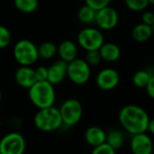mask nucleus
I'll use <instances>...</instances> for the list:
<instances>
[{
    "label": "nucleus",
    "mask_w": 154,
    "mask_h": 154,
    "mask_svg": "<svg viewBox=\"0 0 154 154\" xmlns=\"http://www.w3.org/2000/svg\"><path fill=\"white\" fill-rule=\"evenodd\" d=\"M118 119L124 130L134 135L147 132L150 116L143 107L137 105H126L119 111Z\"/></svg>",
    "instance_id": "obj_1"
},
{
    "label": "nucleus",
    "mask_w": 154,
    "mask_h": 154,
    "mask_svg": "<svg viewBox=\"0 0 154 154\" xmlns=\"http://www.w3.org/2000/svg\"><path fill=\"white\" fill-rule=\"evenodd\" d=\"M28 90L31 102L38 109L54 106L56 93L54 86L48 80L36 81Z\"/></svg>",
    "instance_id": "obj_2"
},
{
    "label": "nucleus",
    "mask_w": 154,
    "mask_h": 154,
    "mask_svg": "<svg viewBox=\"0 0 154 154\" xmlns=\"http://www.w3.org/2000/svg\"><path fill=\"white\" fill-rule=\"evenodd\" d=\"M34 125L42 132L57 131L63 125L59 108L53 106L39 109L33 118Z\"/></svg>",
    "instance_id": "obj_3"
},
{
    "label": "nucleus",
    "mask_w": 154,
    "mask_h": 154,
    "mask_svg": "<svg viewBox=\"0 0 154 154\" xmlns=\"http://www.w3.org/2000/svg\"><path fill=\"white\" fill-rule=\"evenodd\" d=\"M14 58L20 66H32L39 59L38 47L30 40H19L14 46Z\"/></svg>",
    "instance_id": "obj_4"
},
{
    "label": "nucleus",
    "mask_w": 154,
    "mask_h": 154,
    "mask_svg": "<svg viewBox=\"0 0 154 154\" xmlns=\"http://www.w3.org/2000/svg\"><path fill=\"white\" fill-rule=\"evenodd\" d=\"M60 114L66 126H74L81 119L83 115V107L81 103L76 98H69L65 100L59 108Z\"/></svg>",
    "instance_id": "obj_5"
},
{
    "label": "nucleus",
    "mask_w": 154,
    "mask_h": 154,
    "mask_svg": "<svg viewBox=\"0 0 154 154\" xmlns=\"http://www.w3.org/2000/svg\"><path fill=\"white\" fill-rule=\"evenodd\" d=\"M90 76V66L85 60L77 58L68 63L67 77L72 83L76 85H84L89 80Z\"/></svg>",
    "instance_id": "obj_6"
},
{
    "label": "nucleus",
    "mask_w": 154,
    "mask_h": 154,
    "mask_svg": "<svg viewBox=\"0 0 154 154\" xmlns=\"http://www.w3.org/2000/svg\"><path fill=\"white\" fill-rule=\"evenodd\" d=\"M105 42L103 33L96 28L87 27L78 34L79 45L87 51H98Z\"/></svg>",
    "instance_id": "obj_7"
},
{
    "label": "nucleus",
    "mask_w": 154,
    "mask_h": 154,
    "mask_svg": "<svg viewBox=\"0 0 154 154\" xmlns=\"http://www.w3.org/2000/svg\"><path fill=\"white\" fill-rule=\"evenodd\" d=\"M25 148L23 136L16 132L9 133L0 140V154H23Z\"/></svg>",
    "instance_id": "obj_8"
},
{
    "label": "nucleus",
    "mask_w": 154,
    "mask_h": 154,
    "mask_svg": "<svg viewBox=\"0 0 154 154\" xmlns=\"http://www.w3.org/2000/svg\"><path fill=\"white\" fill-rule=\"evenodd\" d=\"M118 22L119 15L115 8L108 5L97 11L95 23L100 29L105 31L113 30L117 25Z\"/></svg>",
    "instance_id": "obj_9"
},
{
    "label": "nucleus",
    "mask_w": 154,
    "mask_h": 154,
    "mask_svg": "<svg viewBox=\"0 0 154 154\" xmlns=\"http://www.w3.org/2000/svg\"><path fill=\"white\" fill-rule=\"evenodd\" d=\"M119 81L120 76L118 72L112 68H106L100 70L96 79L97 87L105 91H109L116 88Z\"/></svg>",
    "instance_id": "obj_10"
},
{
    "label": "nucleus",
    "mask_w": 154,
    "mask_h": 154,
    "mask_svg": "<svg viewBox=\"0 0 154 154\" xmlns=\"http://www.w3.org/2000/svg\"><path fill=\"white\" fill-rule=\"evenodd\" d=\"M130 148L133 154H152L153 143L146 133L134 134L131 139Z\"/></svg>",
    "instance_id": "obj_11"
},
{
    "label": "nucleus",
    "mask_w": 154,
    "mask_h": 154,
    "mask_svg": "<svg viewBox=\"0 0 154 154\" xmlns=\"http://www.w3.org/2000/svg\"><path fill=\"white\" fill-rule=\"evenodd\" d=\"M14 80L21 88L29 89L37 81L34 69L31 66H20L14 72Z\"/></svg>",
    "instance_id": "obj_12"
},
{
    "label": "nucleus",
    "mask_w": 154,
    "mask_h": 154,
    "mask_svg": "<svg viewBox=\"0 0 154 154\" xmlns=\"http://www.w3.org/2000/svg\"><path fill=\"white\" fill-rule=\"evenodd\" d=\"M68 63L59 60L48 68V81L53 86L59 85L67 78Z\"/></svg>",
    "instance_id": "obj_13"
},
{
    "label": "nucleus",
    "mask_w": 154,
    "mask_h": 154,
    "mask_svg": "<svg viewBox=\"0 0 154 154\" xmlns=\"http://www.w3.org/2000/svg\"><path fill=\"white\" fill-rule=\"evenodd\" d=\"M57 53L59 54L60 60L69 63L78 58V46L72 41H63L58 46Z\"/></svg>",
    "instance_id": "obj_14"
},
{
    "label": "nucleus",
    "mask_w": 154,
    "mask_h": 154,
    "mask_svg": "<svg viewBox=\"0 0 154 154\" xmlns=\"http://www.w3.org/2000/svg\"><path fill=\"white\" fill-rule=\"evenodd\" d=\"M85 140L90 146L97 147L106 143V133L99 126H90L85 132Z\"/></svg>",
    "instance_id": "obj_15"
},
{
    "label": "nucleus",
    "mask_w": 154,
    "mask_h": 154,
    "mask_svg": "<svg viewBox=\"0 0 154 154\" xmlns=\"http://www.w3.org/2000/svg\"><path fill=\"white\" fill-rule=\"evenodd\" d=\"M98 51L102 60L107 62H115L121 56V50L119 46L114 42H104Z\"/></svg>",
    "instance_id": "obj_16"
},
{
    "label": "nucleus",
    "mask_w": 154,
    "mask_h": 154,
    "mask_svg": "<svg viewBox=\"0 0 154 154\" xmlns=\"http://www.w3.org/2000/svg\"><path fill=\"white\" fill-rule=\"evenodd\" d=\"M153 34L152 27L151 25L141 23L134 27L132 31V37L138 42H144L148 41Z\"/></svg>",
    "instance_id": "obj_17"
},
{
    "label": "nucleus",
    "mask_w": 154,
    "mask_h": 154,
    "mask_svg": "<svg viewBox=\"0 0 154 154\" xmlns=\"http://www.w3.org/2000/svg\"><path fill=\"white\" fill-rule=\"evenodd\" d=\"M106 143L109 144L112 148H114L116 151L120 150L125 143V135L123 132L120 130L117 129L110 130L108 133H106Z\"/></svg>",
    "instance_id": "obj_18"
},
{
    "label": "nucleus",
    "mask_w": 154,
    "mask_h": 154,
    "mask_svg": "<svg viewBox=\"0 0 154 154\" xmlns=\"http://www.w3.org/2000/svg\"><path fill=\"white\" fill-rule=\"evenodd\" d=\"M57 46L52 42H43L38 47L39 58L42 60H51L57 53Z\"/></svg>",
    "instance_id": "obj_19"
},
{
    "label": "nucleus",
    "mask_w": 154,
    "mask_h": 154,
    "mask_svg": "<svg viewBox=\"0 0 154 154\" xmlns=\"http://www.w3.org/2000/svg\"><path fill=\"white\" fill-rule=\"evenodd\" d=\"M96 15H97V11L87 5H82L78 11V18L82 23L90 24L95 23Z\"/></svg>",
    "instance_id": "obj_20"
},
{
    "label": "nucleus",
    "mask_w": 154,
    "mask_h": 154,
    "mask_svg": "<svg viewBox=\"0 0 154 154\" xmlns=\"http://www.w3.org/2000/svg\"><path fill=\"white\" fill-rule=\"evenodd\" d=\"M15 8L23 14H32L38 8L39 0H14Z\"/></svg>",
    "instance_id": "obj_21"
},
{
    "label": "nucleus",
    "mask_w": 154,
    "mask_h": 154,
    "mask_svg": "<svg viewBox=\"0 0 154 154\" xmlns=\"http://www.w3.org/2000/svg\"><path fill=\"white\" fill-rule=\"evenodd\" d=\"M151 77L152 75L149 71L143 69L138 70L133 76V83L137 88H146Z\"/></svg>",
    "instance_id": "obj_22"
},
{
    "label": "nucleus",
    "mask_w": 154,
    "mask_h": 154,
    "mask_svg": "<svg viewBox=\"0 0 154 154\" xmlns=\"http://www.w3.org/2000/svg\"><path fill=\"white\" fill-rule=\"evenodd\" d=\"M126 6L134 12H141L148 7V0H125Z\"/></svg>",
    "instance_id": "obj_23"
},
{
    "label": "nucleus",
    "mask_w": 154,
    "mask_h": 154,
    "mask_svg": "<svg viewBox=\"0 0 154 154\" xmlns=\"http://www.w3.org/2000/svg\"><path fill=\"white\" fill-rule=\"evenodd\" d=\"M12 36L7 27L0 24V49H5L11 43Z\"/></svg>",
    "instance_id": "obj_24"
},
{
    "label": "nucleus",
    "mask_w": 154,
    "mask_h": 154,
    "mask_svg": "<svg viewBox=\"0 0 154 154\" xmlns=\"http://www.w3.org/2000/svg\"><path fill=\"white\" fill-rule=\"evenodd\" d=\"M85 60H86V62L90 67L91 66H97L101 62V60H102V58H101L99 51H87Z\"/></svg>",
    "instance_id": "obj_25"
},
{
    "label": "nucleus",
    "mask_w": 154,
    "mask_h": 154,
    "mask_svg": "<svg viewBox=\"0 0 154 154\" xmlns=\"http://www.w3.org/2000/svg\"><path fill=\"white\" fill-rule=\"evenodd\" d=\"M111 0H85V5L90 6L96 11L109 5Z\"/></svg>",
    "instance_id": "obj_26"
},
{
    "label": "nucleus",
    "mask_w": 154,
    "mask_h": 154,
    "mask_svg": "<svg viewBox=\"0 0 154 154\" xmlns=\"http://www.w3.org/2000/svg\"><path fill=\"white\" fill-rule=\"evenodd\" d=\"M91 154H116V151L106 143L94 147Z\"/></svg>",
    "instance_id": "obj_27"
},
{
    "label": "nucleus",
    "mask_w": 154,
    "mask_h": 154,
    "mask_svg": "<svg viewBox=\"0 0 154 154\" xmlns=\"http://www.w3.org/2000/svg\"><path fill=\"white\" fill-rule=\"evenodd\" d=\"M34 71L37 81H45L48 79V68L44 66H40L36 68Z\"/></svg>",
    "instance_id": "obj_28"
},
{
    "label": "nucleus",
    "mask_w": 154,
    "mask_h": 154,
    "mask_svg": "<svg viewBox=\"0 0 154 154\" xmlns=\"http://www.w3.org/2000/svg\"><path fill=\"white\" fill-rule=\"evenodd\" d=\"M142 21L143 23L152 26L154 23V14L151 11H145L142 14Z\"/></svg>",
    "instance_id": "obj_29"
},
{
    "label": "nucleus",
    "mask_w": 154,
    "mask_h": 154,
    "mask_svg": "<svg viewBox=\"0 0 154 154\" xmlns=\"http://www.w3.org/2000/svg\"><path fill=\"white\" fill-rule=\"evenodd\" d=\"M146 91H147V94L148 96L154 99V76H152L147 86H146Z\"/></svg>",
    "instance_id": "obj_30"
},
{
    "label": "nucleus",
    "mask_w": 154,
    "mask_h": 154,
    "mask_svg": "<svg viewBox=\"0 0 154 154\" xmlns=\"http://www.w3.org/2000/svg\"><path fill=\"white\" fill-rule=\"evenodd\" d=\"M147 132H149L151 134L154 135V118L151 119L150 118V121H149V125H148V129H147Z\"/></svg>",
    "instance_id": "obj_31"
},
{
    "label": "nucleus",
    "mask_w": 154,
    "mask_h": 154,
    "mask_svg": "<svg viewBox=\"0 0 154 154\" xmlns=\"http://www.w3.org/2000/svg\"><path fill=\"white\" fill-rule=\"evenodd\" d=\"M149 1V4L151 5H154V0H148Z\"/></svg>",
    "instance_id": "obj_32"
},
{
    "label": "nucleus",
    "mask_w": 154,
    "mask_h": 154,
    "mask_svg": "<svg viewBox=\"0 0 154 154\" xmlns=\"http://www.w3.org/2000/svg\"><path fill=\"white\" fill-rule=\"evenodd\" d=\"M1 100H2V90L0 88V103H1Z\"/></svg>",
    "instance_id": "obj_33"
},
{
    "label": "nucleus",
    "mask_w": 154,
    "mask_h": 154,
    "mask_svg": "<svg viewBox=\"0 0 154 154\" xmlns=\"http://www.w3.org/2000/svg\"><path fill=\"white\" fill-rule=\"evenodd\" d=\"M152 31H153V33H154V23L152 24Z\"/></svg>",
    "instance_id": "obj_34"
}]
</instances>
